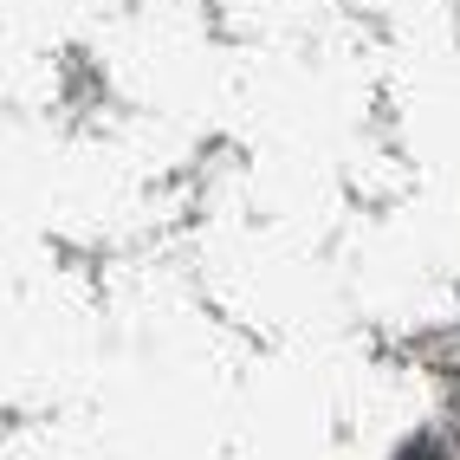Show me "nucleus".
<instances>
[{"instance_id":"f257e3e1","label":"nucleus","mask_w":460,"mask_h":460,"mask_svg":"<svg viewBox=\"0 0 460 460\" xmlns=\"http://www.w3.org/2000/svg\"><path fill=\"white\" fill-rule=\"evenodd\" d=\"M395 460H441V441H435V435H421V441H409Z\"/></svg>"}]
</instances>
